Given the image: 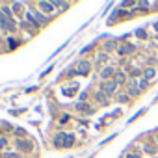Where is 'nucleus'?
<instances>
[{
  "mask_svg": "<svg viewBox=\"0 0 158 158\" xmlns=\"http://www.w3.org/2000/svg\"><path fill=\"white\" fill-rule=\"evenodd\" d=\"M74 143V136L73 134H65V132H58L54 136V145L56 147H71Z\"/></svg>",
  "mask_w": 158,
  "mask_h": 158,
  "instance_id": "1",
  "label": "nucleus"
},
{
  "mask_svg": "<svg viewBox=\"0 0 158 158\" xmlns=\"http://www.w3.org/2000/svg\"><path fill=\"white\" fill-rule=\"evenodd\" d=\"M15 147H17V151H21V152H32V151H34L32 141H30V139H24V138H17V139H15Z\"/></svg>",
  "mask_w": 158,
  "mask_h": 158,
  "instance_id": "2",
  "label": "nucleus"
},
{
  "mask_svg": "<svg viewBox=\"0 0 158 158\" xmlns=\"http://www.w3.org/2000/svg\"><path fill=\"white\" fill-rule=\"evenodd\" d=\"M0 26H2L4 30H8V32H11V34L17 30L15 21H13V19H10V17H6L4 13H0Z\"/></svg>",
  "mask_w": 158,
  "mask_h": 158,
  "instance_id": "3",
  "label": "nucleus"
},
{
  "mask_svg": "<svg viewBox=\"0 0 158 158\" xmlns=\"http://www.w3.org/2000/svg\"><path fill=\"white\" fill-rule=\"evenodd\" d=\"M115 89H117V84H115L114 80H104V82L101 84V91H102V93H106L108 97H110V95H114V93H115Z\"/></svg>",
  "mask_w": 158,
  "mask_h": 158,
  "instance_id": "4",
  "label": "nucleus"
},
{
  "mask_svg": "<svg viewBox=\"0 0 158 158\" xmlns=\"http://www.w3.org/2000/svg\"><path fill=\"white\" fill-rule=\"evenodd\" d=\"M30 13H32L34 21H35L37 24H47V23H48V17H47L45 13H41L39 10H30Z\"/></svg>",
  "mask_w": 158,
  "mask_h": 158,
  "instance_id": "5",
  "label": "nucleus"
},
{
  "mask_svg": "<svg viewBox=\"0 0 158 158\" xmlns=\"http://www.w3.org/2000/svg\"><path fill=\"white\" fill-rule=\"evenodd\" d=\"M89 71H91V63H89L88 60H84V61H80V63L76 65V71H74V73H76V74H88Z\"/></svg>",
  "mask_w": 158,
  "mask_h": 158,
  "instance_id": "6",
  "label": "nucleus"
},
{
  "mask_svg": "<svg viewBox=\"0 0 158 158\" xmlns=\"http://www.w3.org/2000/svg\"><path fill=\"white\" fill-rule=\"evenodd\" d=\"M37 8H39V11H41V13H52L56 6H54L52 2H43V0H41V2L37 4Z\"/></svg>",
  "mask_w": 158,
  "mask_h": 158,
  "instance_id": "7",
  "label": "nucleus"
},
{
  "mask_svg": "<svg viewBox=\"0 0 158 158\" xmlns=\"http://www.w3.org/2000/svg\"><path fill=\"white\" fill-rule=\"evenodd\" d=\"M130 52H134V45H121V47H117V54H121V56L130 54Z\"/></svg>",
  "mask_w": 158,
  "mask_h": 158,
  "instance_id": "8",
  "label": "nucleus"
},
{
  "mask_svg": "<svg viewBox=\"0 0 158 158\" xmlns=\"http://www.w3.org/2000/svg\"><path fill=\"white\" fill-rule=\"evenodd\" d=\"M110 76H115V71H114L112 67H104V69L101 71V78H102V80H108Z\"/></svg>",
  "mask_w": 158,
  "mask_h": 158,
  "instance_id": "9",
  "label": "nucleus"
},
{
  "mask_svg": "<svg viewBox=\"0 0 158 158\" xmlns=\"http://www.w3.org/2000/svg\"><path fill=\"white\" fill-rule=\"evenodd\" d=\"M154 76H156V71H154L152 67H147V69L143 71V80H147V82H149V80H152Z\"/></svg>",
  "mask_w": 158,
  "mask_h": 158,
  "instance_id": "10",
  "label": "nucleus"
},
{
  "mask_svg": "<svg viewBox=\"0 0 158 158\" xmlns=\"http://www.w3.org/2000/svg\"><path fill=\"white\" fill-rule=\"evenodd\" d=\"M76 110H78V112H88V114H91V112H93V110H91V106H89L88 102H84V101H82V102H76Z\"/></svg>",
  "mask_w": 158,
  "mask_h": 158,
  "instance_id": "11",
  "label": "nucleus"
},
{
  "mask_svg": "<svg viewBox=\"0 0 158 158\" xmlns=\"http://www.w3.org/2000/svg\"><path fill=\"white\" fill-rule=\"evenodd\" d=\"M127 86H128V95H138V93H139V88L136 86V80L128 82Z\"/></svg>",
  "mask_w": 158,
  "mask_h": 158,
  "instance_id": "12",
  "label": "nucleus"
},
{
  "mask_svg": "<svg viewBox=\"0 0 158 158\" xmlns=\"http://www.w3.org/2000/svg\"><path fill=\"white\" fill-rule=\"evenodd\" d=\"M114 82L119 86V84H125L127 82V76L123 74V73H115V76H114Z\"/></svg>",
  "mask_w": 158,
  "mask_h": 158,
  "instance_id": "13",
  "label": "nucleus"
},
{
  "mask_svg": "<svg viewBox=\"0 0 158 158\" xmlns=\"http://www.w3.org/2000/svg\"><path fill=\"white\" fill-rule=\"evenodd\" d=\"M95 97H97V101H99L101 104H108V95H106V93L97 91V95H95Z\"/></svg>",
  "mask_w": 158,
  "mask_h": 158,
  "instance_id": "14",
  "label": "nucleus"
},
{
  "mask_svg": "<svg viewBox=\"0 0 158 158\" xmlns=\"http://www.w3.org/2000/svg\"><path fill=\"white\" fill-rule=\"evenodd\" d=\"M115 47H117L115 39H110V41H106V43H104V48H106V52H112V50H114Z\"/></svg>",
  "mask_w": 158,
  "mask_h": 158,
  "instance_id": "15",
  "label": "nucleus"
},
{
  "mask_svg": "<svg viewBox=\"0 0 158 158\" xmlns=\"http://www.w3.org/2000/svg\"><path fill=\"white\" fill-rule=\"evenodd\" d=\"M0 13H4L6 17L13 19V11H11V8H8V6H2V8H0Z\"/></svg>",
  "mask_w": 158,
  "mask_h": 158,
  "instance_id": "16",
  "label": "nucleus"
},
{
  "mask_svg": "<svg viewBox=\"0 0 158 158\" xmlns=\"http://www.w3.org/2000/svg\"><path fill=\"white\" fill-rule=\"evenodd\" d=\"M4 158H23V154L21 152H13V151H6Z\"/></svg>",
  "mask_w": 158,
  "mask_h": 158,
  "instance_id": "17",
  "label": "nucleus"
},
{
  "mask_svg": "<svg viewBox=\"0 0 158 158\" xmlns=\"http://www.w3.org/2000/svg\"><path fill=\"white\" fill-rule=\"evenodd\" d=\"M8 145V138H4V136H0V151H2L4 147Z\"/></svg>",
  "mask_w": 158,
  "mask_h": 158,
  "instance_id": "18",
  "label": "nucleus"
},
{
  "mask_svg": "<svg viewBox=\"0 0 158 158\" xmlns=\"http://www.w3.org/2000/svg\"><path fill=\"white\" fill-rule=\"evenodd\" d=\"M8 45H10L11 48H15V47H17V43H15V37H8Z\"/></svg>",
  "mask_w": 158,
  "mask_h": 158,
  "instance_id": "19",
  "label": "nucleus"
},
{
  "mask_svg": "<svg viewBox=\"0 0 158 158\" xmlns=\"http://www.w3.org/2000/svg\"><path fill=\"white\" fill-rule=\"evenodd\" d=\"M15 134H17L19 138H24V136H26V132H24L23 128H15Z\"/></svg>",
  "mask_w": 158,
  "mask_h": 158,
  "instance_id": "20",
  "label": "nucleus"
},
{
  "mask_svg": "<svg viewBox=\"0 0 158 158\" xmlns=\"http://www.w3.org/2000/svg\"><path fill=\"white\" fill-rule=\"evenodd\" d=\"M130 74H132V76H139V74H141V71H139V69H132V71H130Z\"/></svg>",
  "mask_w": 158,
  "mask_h": 158,
  "instance_id": "21",
  "label": "nucleus"
},
{
  "mask_svg": "<svg viewBox=\"0 0 158 158\" xmlns=\"http://www.w3.org/2000/svg\"><path fill=\"white\" fill-rule=\"evenodd\" d=\"M151 4L149 2H138V8H149Z\"/></svg>",
  "mask_w": 158,
  "mask_h": 158,
  "instance_id": "22",
  "label": "nucleus"
},
{
  "mask_svg": "<svg viewBox=\"0 0 158 158\" xmlns=\"http://www.w3.org/2000/svg\"><path fill=\"white\" fill-rule=\"evenodd\" d=\"M104 60H106V54H99V58H97V61H99V63H102Z\"/></svg>",
  "mask_w": 158,
  "mask_h": 158,
  "instance_id": "23",
  "label": "nucleus"
},
{
  "mask_svg": "<svg viewBox=\"0 0 158 158\" xmlns=\"http://www.w3.org/2000/svg\"><path fill=\"white\" fill-rule=\"evenodd\" d=\"M136 35H138V37H145V32H143V30H138Z\"/></svg>",
  "mask_w": 158,
  "mask_h": 158,
  "instance_id": "24",
  "label": "nucleus"
},
{
  "mask_svg": "<svg viewBox=\"0 0 158 158\" xmlns=\"http://www.w3.org/2000/svg\"><path fill=\"white\" fill-rule=\"evenodd\" d=\"M147 84H149L147 80H141V82H139V88H147Z\"/></svg>",
  "mask_w": 158,
  "mask_h": 158,
  "instance_id": "25",
  "label": "nucleus"
},
{
  "mask_svg": "<svg viewBox=\"0 0 158 158\" xmlns=\"http://www.w3.org/2000/svg\"><path fill=\"white\" fill-rule=\"evenodd\" d=\"M127 158H139V154H134V152H130V154H127Z\"/></svg>",
  "mask_w": 158,
  "mask_h": 158,
  "instance_id": "26",
  "label": "nucleus"
},
{
  "mask_svg": "<svg viewBox=\"0 0 158 158\" xmlns=\"http://www.w3.org/2000/svg\"><path fill=\"white\" fill-rule=\"evenodd\" d=\"M119 101H123V102H125V101H128V95H121V97H119Z\"/></svg>",
  "mask_w": 158,
  "mask_h": 158,
  "instance_id": "27",
  "label": "nucleus"
},
{
  "mask_svg": "<svg viewBox=\"0 0 158 158\" xmlns=\"http://www.w3.org/2000/svg\"><path fill=\"white\" fill-rule=\"evenodd\" d=\"M145 151H147V152H154V149H152L151 145H147V147H145Z\"/></svg>",
  "mask_w": 158,
  "mask_h": 158,
  "instance_id": "28",
  "label": "nucleus"
},
{
  "mask_svg": "<svg viewBox=\"0 0 158 158\" xmlns=\"http://www.w3.org/2000/svg\"><path fill=\"white\" fill-rule=\"evenodd\" d=\"M154 30H156V32H158V23H156V24H154Z\"/></svg>",
  "mask_w": 158,
  "mask_h": 158,
  "instance_id": "29",
  "label": "nucleus"
},
{
  "mask_svg": "<svg viewBox=\"0 0 158 158\" xmlns=\"http://www.w3.org/2000/svg\"><path fill=\"white\" fill-rule=\"evenodd\" d=\"M156 141H158V136H156Z\"/></svg>",
  "mask_w": 158,
  "mask_h": 158,
  "instance_id": "30",
  "label": "nucleus"
}]
</instances>
